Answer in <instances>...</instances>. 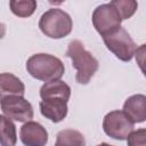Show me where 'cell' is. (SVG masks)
Instances as JSON below:
<instances>
[{
	"label": "cell",
	"instance_id": "obj_1",
	"mask_svg": "<svg viewBox=\"0 0 146 146\" xmlns=\"http://www.w3.org/2000/svg\"><path fill=\"white\" fill-rule=\"evenodd\" d=\"M66 56L72 59L73 67L76 70V82L80 84H87L98 70V60L91 55L90 51L86 50L80 40H73L68 43Z\"/></svg>",
	"mask_w": 146,
	"mask_h": 146
},
{
	"label": "cell",
	"instance_id": "obj_2",
	"mask_svg": "<svg viewBox=\"0 0 146 146\" xmlns=\"http://www.w3.org/2000/svg\"><path fill=\"white\" fill-rule=\"evenodd\" d=\"M26 70L36 80L51 82L60 80L65 72L63 62L49 54H34L26 62Z\"/></svg>",
	"mask_w": 146,
	"mask_h": 146
},
{
	"label": "cell",
	"instance_id": "obj_3",
	"mask_svg": "<svg viewBox=\"0 0 146 146\" xmlns=\"http://www.w3.org/2000/svg\"><path fill=\"white\" fill-rule=\"evenodd\" d=\"M39 27L46 36L62 39L72 32L73 22L66 11L59 8H51L40 17Z\"/></svg>",
	"mask_w": 146,
	"mask_h": 146
},
{
	"label": "cell",
	"instance_id": "obj_4",
	"mask_svg": "<svg viewBox=\"0 0 146 146\" xmlns=\"http://www.w3.org/2000/svg\"><path fill=\"white\" fill-rule=\"evenodd\" d=\"M103 41L106 48L122 62H130L136 52V43L130 34L121 26L104 35Z\"/></svg>",
	"mask_w": 146,
	"mask_h": 146
},
{
	"label": "cell",
	"instance_id": "obj_5",
	"mask_svg": "<svg viewBox=\"0 0 146 146\" xmlns=\"http://www.w3.org/2000/svg\"><path fill=\"white\" fill-rule=\"evenodd\" d=\"M135 123L122 112V111H112L107 113L103 120L104 132L116 140H124L133 131Z\"/></svg>",
	"mask_w": 146,
	"mask_h": 146
},
{
	"label": "cell",
	"instance_id": "obj_6",
	"mask_svg": "<svg viewBox=\"0 0 146 146\" xmlns=\"http://www.w3.org/2000/svg\"><path fill=\"white\" fill-rule=\"evenodd\" d=\"M91 18L94 27L102 36L119 29L122 22L120 14L111 3H104L98 6L94 10Z\"/></svg>",
	"mask_w": 146,
	"mask_h": 146
},
{
	"label": "cell",
	"instance_id": "obj_7",
	"mask_svg": "<svg viewBox=\"0 0 146 146\" xmlns=\"http://www.w3.org/2000/svg\"><path fill=\"white\" fill-rule=\"evenodd\" d=\"M2 113L10 120L18 122H27L33 119L34 112L31 103L23 96H9L0 103Z\"/></svg>",
	"mask_w": 146,
	"mask_h": 146
},
{
	"label": "cell",
	"instance_id": "obj_8",
	"mask_svg": "<svg viewBox=\"0 0 146 146\" xmlns=\"http://www.w3.org/2000/svg\"><path fill=\"white\" fill-rule=\"evenodd\" d=\"M19 137L25 146H46L48 141L46 128L34 121H27L22 125Z\"/></svg>",
	"mask_w": 146,
	"mask_h": 146
},
{
	"label": "cell",
	"instance_id": "obj_9",
	"mask_svg": "<svg viewBox=\"0 0 146 146\" xmlns=\"http://www.w3.org/2000/svg\"><path fill=\"white\" fill-rule=\"evenodd\" d=\"M67 102L62 98H48L40 102V112L51 122L58 123L67 115Z\"/></svg>",
	"mask_w": 146,
	"mask_h": 146
},
{
	"label": "cell",
	"instance_id": "obj_10",
	"mask_svg": "<svg viewBox=\"0 0 146 146\" xmlns=\"http://www.w3.org/2000/svg\"><path fill=\"white\" fill-rule=\"evenodd\" d=\"M122 112L133 122L141 123L146 120V97L145 95H132L123 104Z\"/></svg>",
	"mask_w": 146,
	"mask_h": 146
},
{
	"label": "cell",
	"instance_id": "obj_11",
	"mask_svg": "<svg viewBox=\"0 0 146 146\" xmlns=\"http://www.w3.org/2000/svg\"><path fill=\"white\" fill-rule=\"evenodd\" d=\"M25 86L11 73H0V103L9 96H24Z\"/></svg>",
	"mask_w": 146,
	"mask_h": 146
},
{
	"label": "cell",
	"instance_id": "obj_12",
	"mask_svg": "<svg viewBox=\"0 0 146 146\" xmlns=\"http://www.w3.org/2000/svg\"><path fill=\"white\" fill-rule=\"evenodd\" d=\"M40 97L41 99H48V98H62L66 102H68L71 97V88L67 83H65L62 80L46 82L40 88Z\"/></svg>",
	"mask_w": 146,
	"mask_h": 146
},
{
	"label": "cell",
	"instance_id": "obj_13",
	"mask_svg": "<svg viewBox=\"0 0 146 146\" xmlns=\"http://www.w3.org/2000/svg\"><path fill=\"white\" fill-rule=\"evenodd\" d=\"M17 133L16 127L10 119L0 114V145L16 146Z\"/></svg>",
	"mask_w": 146,
	"mask_h": 146
},
{
	"label": "cell",
	"instance_id": "obj_14",
	"mask_svg": "<svg viewBox=\"0 0 146 146\" xmlns=\"http://www.w3.org/2000/svg\"><path fill=\"white\" fill-rule=\"evenodd\" d=\"M55 146H86V140L80 131L64 129L57 133Z\"/></svg>",
	"mask_w": 146,
	"mask_h": 146
},
{
	"label": "cell",
	"instance_id": "obj_15",
	"mask_svg": "<svg viewBox=\"0 0 146 146\" xmlns=\"http://www.w3.org/2000/svg\"><path fill=\"white\" fill-rule=\"evenodd\" d=\"M10 10L18 17H30L36 9V1L34 0H11L9 1Z\"/></svg>",
	"mask_w": 146,
	"mask_h": 146
},
{
	"label": "cell",
	"instance_id": "obj_16",
	"mask_svg": "<svg viewBox=\"0 0 146 146\" xmlns=\"http://www.w3.org/2000/svg\"><path fill=\"white\" fill-rule=\"evenodd\" d=\"M110 3L117 10L122 21L130 18L138 8L137 1H133V0H113Z\"/></svg>",
	"mask_w": 146,
	"mask_h": 146
},
{
	"label": "cell",
	"instance_id": "obj_17",
	"mask_svg": "<svg viewBox=\"0 0 146 146\" xmlns=\"http://www.w3.org/2000/svg\"><path fill=\"white\" fill-rule=\"evenodd\" d=\"M145 139H146V130L141 128L130 132V135L127 137V144L128 146H146Z\"/></svg>",
	"mask_w": 146,
	"mask_h": 146
},
{
	"label": "cell",
	"instance_id": "obj_18",
	"mask_svg": "<svg viewBox=\"0 0 146 146\" xmlns=\"http://www.w3.org/2000/svg\"><path fill=\"white\" fill-rule=\"evenodd\" d=\"M6 34V25L3 23H0V39H2Z\"/></svg>",
	"mask_w": 146,
	"mask_h": 146
},
{
	"label": "cell",
	"instance_id": "obj_19",
	"mask_svg": "<svg viewBox=\"0 0 146 146\" xmlns=\"http://www.w3.org/2000/svg\"><path fill=\"white\" fill-rule=\"evenodd\" d=\"M97 146H113V145H110V144H107V143H102V144H99V145H97Z\"/></svg>",
	"mask_w": 146,
	"mask_h": 146
}]
</instances>
